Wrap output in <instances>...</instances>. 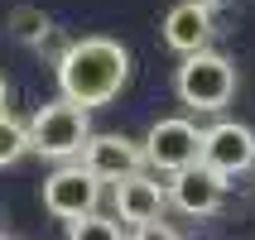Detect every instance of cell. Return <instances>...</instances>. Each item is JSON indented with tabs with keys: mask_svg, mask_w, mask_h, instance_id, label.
Here are the masks:
<instances>
[{
	"mask_svg": "<svg viewBox=\"0 0 255 240\" xmlns=\"http://www.w3.org/2000/svg\"><path fill=\"white\" fill-rule=\"evenodd\" d=\"M173 91H178V101L188 111L217 115V111H227L231 96H236V68H231L227 53H212V48L188 53L178 63V72H173Z\"/></svg>",
	"mask_w": 255,
	"mask_h": 240,
	"instance_id": "7a4b0ae2",
	"label": "cell"
},
{
	"mask_svg": "<svg viewBox=\"0 0 255 240\" xmlns=\"http://www.w3.org/2000/svg\"><path fill=\"white\" fill-rule=\"evenodd\" d=\"M144 163L159 173H183L193 163H202V130L188 120V115H164L149 125L144 135Z\"/></svg>",
	"mask_w": 255,
	"mask_h": 240,
	"instance_id": "277c9868",
	"label": "cell"
},
{
	"mask_svg": "<svg viewBox=\"0 0 255 240\" xmlns=\"http://www.w3.org/2000/svg\"><path fill=\"white\" fill-rule=\"evenodd\" d=\"M87 140H92V120H87V106L58 96L48 106L29 115V154H43V159H58V163H72L82 159Z\"/></svg>",
	"mask_w": 255,
	"mask_h": 240,
	"instance_id": "3957f363",
	"label": "cell"
},
{
	"mask_svg": "<svg viewBox=\"0 0 255 240\" xmlns=\"http://www.w3.org/2000/svg\"><path fill=\"white\" fill-rule=\"evenodd\" d=\"M53 72H58V96H68L92 111V106H106V101H116L126 91L130 48L116 39H101V34L72 39V48L53 63Z\"/></svg>",
	"mask_w": 255,
	"mask_h": 240,
	"instance_id": "6da1fadb",
	"label": "cell"
},
{
	"mask_svg": "<svg viewBox=\"0 0 255 240\" xmlns=\"http://www.w3.org/2000/svg\"><path fill=\"white\" fill-rule=\"evenodd\" d=\"M130 240H183V236H178L169 221H144V226L130 231Z\"/></svg>",
	"mask_w": 255,
	"mask_h": 240,
	"instance_id": "5bb4252c",
	"label": "cell"
},
{
	"mask_svg": "<svg viewBox=\"0 0 255 240\" xmlns=\"http://www.w3.org/2000/svg\"><path fill=\"white\" fill-rule=\"evenodd\" d=\"M164 43L173 53H202L212 43V5H198V0H178L169 14H164Z\"/></svg>",
	"mask_w": 255,
	"mask_h": 240,
	"instance_id": "30bf717a",
	"label": "cell"
},
{
	"mask_svg": "<svg viewBox=\"0 0 255 240\" xmlns=\"http://www.w3.org/2000/svg\"><path fill=\"white\" fill-rule=\"evenodd\" d=\"M68 240H126V236H121V226H116L111 216L92 212L82 221H68Z\"/></svg>",
	"mask_w": 255,
	"mask_h": 240,
	"instance_id": "4fadbf2b",
	"label": "cell"
},
{
	"mask_svg": "<svg viewBox=\"0 0 255 240\" xmlns=\"http://www.w3.org/2000/svg\"><path fill=\"white\" fill-rule=\"evenodd\" d=\"M169 202L183 216H212L227 202V178L217 168H207V163H193V168L169 178Z\"/></svg>",
	"mask_w": 255,
	"mask_h": 240,
	"instance_id": "ba28073f",
	"label": "cell"
},
{
	"mask_svg": "<svg viewBox=\"0 0 255 240\" xmlns=\"http://www.w3.org/2000/svg\"><path fill=\"white\" fill-rule=\"evenodd\" d=\"M0 240H10V236H0Z\"/></svg>",
	"mask_w": 255,
	"mask_h": 240,
	"instance_id": "e0dca14e",
	"label": "cell"
},
{
	"mask_svg": "<svg viewBox=\"0 0 255 240\" xmlns=\"http://www.w3.org/2000/svg\"><path fill=\"white\" fill-rule=\"evenodd\" d=\"M198 5H222V0H198Z\"/></svg>",
	"mask_w": 255,
	"mask_h": 240,
	"instance_id": "2e32d148",
	"label": "cell"
},
{
	"mask_svg": "<svg viewBox=\"0 0 255 240\" xmlns=\"http://www.w3.org/2000/svg\"><path fill=\"white\" fill-rule=\"evenodd\" d=\"M29 154V125H19L10 111L0 115V168H10Z\"/></svg>",
	"mask_w": 255,
	"mask_h": 240,
	"instance_id": "7c38bea8",
	"label": "cell"
},
{
	"mask_svg": "<svg viewBox=\"0 0 255 240\" xmlns=\"http://www.w3.org/2000/svg\"><path fill=\"white\" fill-rule=\"evenodd\" d=\"M5 29H10L19 43H34V48H39V43H43V34L53 29V19H48L39 5H14V10H10V19H5Z\"/></svg>",
	"mask_w": 255,
	"mask_h": 240,
	"instance_id": "8fae6325",
	"label": "cell"
},
{
	"mask_svg": "<svg viewBox=\"0 0 255 240\" xmlns=\"http://www.w3.org/2000/svg\"><path fill=\"white\" fill-rule=\"evenodd\" d=\"M164 207H169V187L149 178V173H135V178H121L116 183V216L130 221V226H144V221H164Z\"/></svg>",
	"mask_w": 255,
	"mask_h": 240,
	"instance_id": "9c48e42d",
	"label": "cell"
},
{
	"mask_svg": "<svg viewBox=\"0 0 255 240\" xmlns=\"http://www.w3.org/2000/svg\"><path fill=\"white\" fill-rule=\"evenodd\" d=\"M202 163L217 168L222 178H241L255 168V130L241 120H217L202 130Z\"/></svg>",
	"mask_w": 255,
	"mask_h": 240,
	"instance_id": "8992f818",
	"label": "cell"
},
{
	"mask_svg": "<svg viewBox=\"0 0 255 240\" xmlns=\"http://www.w3.org/2000/svg\"><path fill=\"white\" fill-rule=\"evenodd\" d=\"M77 163L87 173H97L101 183H121V178L144 173V144L126 140V135H92Z\"/></svg>",
	"mask_w": 255,
	"mask_h": 240,
	"instance_id": "52a82bcc",
	"label": "cell"
},
{
	"mask_svg": "<svg viewBox=\"0 0 255 240\" xmlns=\"http://www.w3.org/2000/svg\"><path fill=\"white\" fill-rule=\"evenodd\" d=\"M10 111V86H5V77H0V115Z\"/></svg>",
	"mask_w": 255,
	"mask_h": 240,
	"instance_id": "9a60e30c",
	"label": "cell"
},
{
	"mask_svg": "<svg viewBox=\"0 0 255 240\" xmlns=\"http://www.w3.org/2000/svg\"><path fill=\"white\" fill-rule=\"evenodd\" d=\"M97 202H101V178L87 173L82 163H63L43 178V212L58 221H82L97 212Z\"/></svg>",
	"mask_w": 255,
	"mask_h": 240,
	"instance_id": "5b68a950",
	"label": "cell"
}]
</instances>
